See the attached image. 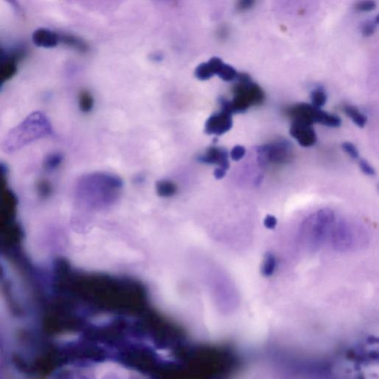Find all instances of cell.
<instances>
[{
  "mask_svg": "<svg viewBox=\"0 0 379 379\" xmlns=\"http://www.w3.org/2000/svg\"><path fill=\"white\" fill-rule=\"evenodd\" d=\"M52 133V127L46 116L41 112L29 115L20 125L11 130L6 136L3 147L13 151Z\"/></svg>",
  "mask_w": 379,
  "mask_h": 379,
  "instance_id": "1",
  "label": "cell"
},
{
  "mask_svg": "<svg viewBox=\"0 0 379 379\" xmlns=\"http://www.w3.org/2000/svg\"><path fill=\"white\" fill-rule=\"evenodd\" d=\"M265 98L263 90L250 79L237 82L233 88V99L221 98L219 103L221 110L230 114L239 113L246 112L252 106H259L263 103Z\"/></svg>",
  "mask_w": 379,
  "mask_h": 379,
  "instance_id": "2",
  "label": "cell"
},
{
  "mask_svg": "<svg viewBox=\"0 0 379 379\" xmlns=\"http://www.w3.org/2000/svg\"><path fill=\"white\" fill-rule=\"evenodd\" d=\"M335 216L331 210L324 209L308 217L303 225V237L312 247H318L324 241L331 228Z\"/></svg>",
  "mask_w": 379,
  "mask_h": 379,
  "instance_id": "3",
  "label": "cell"
},
{
  "mask_svg": "<svg viewBox=\"0 0 379 379\" xmlns=\"http://www.w3.org/2000/svg\"><path fill=\"white\" fill-rule=\"evenodd\" d=\"M258 162L261 165L285 164L293 158V146L287 140L273 142L257 148Z\"/></svg>",
  "mask_w": 379,
  "mask_h": 379,
  "instance_id": "4",
  "label": "cell"
},
{
  "mask_svg": "<svg viewBox=\"0 0 379 379\" xmlns=\"http://www.w3.org/2000/svg\"><path fill=\"white\" fill-rule=\"evenodd\" d=\"M322 113L323 111L308 103H298L287 110V114L291 117L293 123L310 125L319 123Z\"/></svg>",
  "mask_w": 379,
  "mask_h": 379,
  "instance_id": "5",
  "label": "cell"
},
{
  "mask_svg": "<svg viewBox=\"0 0 379 379\" xmlns=\"http://www.w3.org/2000/svg\"><path fill=\"white\" fill-rule=\"evenodd\" d=\"M232 115L221 110L213 114L205 123V132L209 135L220 136L226 134L232 128Z\"/></svg>",
  "mask_w": 379,
  "mask_h": 379,
  "instance_id": "6",
  "label": "cell"
},
{
  "mask_svg": "<svg viewBox=\"0 0 379 379\" xmlns=\"http://www.w3.org/2000/svg\"><path fill=\"white\" fill-rule=\"evenodd\" d=\"M290 134L298 141L301 146L305 148L315 146L317 142V136L312 125L292 123Z\"/></svg>",
  "mask_w": 379,
  "mask_h": 379,
  "instance_id": "7",
  "label": "cell"
},
{
  "mask_svg": "<svg viewBox=\"0 0 379 379\" xmlns=\"http://www.w3.org/2000/svg\"><path fill=\"white\" fill-rule=\"evenodd\" d=\"M199 160L206 164L218 165L219 167L225 170L226 172L230 167L228 153L225 149L210 148L205 154L200 156Z\"/></svg>",
  "mask_w": 379,
  "mask_h": 379,
  "instance_id": "8",
  "label": "cell"
},
{
  "mask_svg": "<svg viewBox=\"0 0 379 379\" xmlns=\"http://www.w3.org/2000/svg\"><path fill=\"white\" fill-rule=\"evenodd\" d=\"M32 39L36 46L43 48H54L60 41V37L57 34L46 29L35 31Z\"/></svg>",
  "mask_w": 379,
  "mask_h": 379,
  "instance_id": "9",
  "label": "cell"
},
{
  "mask_svg": "<svg viewBox=\"0 0 379 379\" xmlns=\"http://www.w3.org/2000/svg\"><path fill=\"white\" fill-rule=\"evenodd\" d=\"M277 260L275 255L268 252L266 254L263 266L261 268V274L266 277H270L273 275L277 269Z\"/></svg>",
  "mask_w": 379,
  "mask_h": 379,
  "instance_id": "10",
  "label": "cell"
},
{
  "mask_svg": "<svg viewBox=\"0 0 379 379\" xmlns=\"http://www.w3.org/2000/svg\"><path fill=\"white\" fill-rule=\"evenodd\" d=\"M345 113L357 126L363 128L367 123V116L361 113L357 108L347 106L344 109Z\"/></svg>",
  "mask_w": 379,
  "mask_h": 379,
  "instance_id": "11",
  "label": "cell"
},
{
  "mask_svg": "<svg viewBox=\"0 0 379 379\" xmlns=\"http://www.w3.org/2000/svg\"><path fill=\"white\" fill-rule=\"evenodd\" d=\"M216 75L226 82H231L237 80L238 72L231 65L223 63Z\"/></svg>",
  "mask_w": 379,
  "mask_h": 379,
  "instance_id": "12",
  "label": "cell"
},
{
  "mask_svg": "<svg viewBox=\"0 0 379 379\" xmlns=\"http://www.w3.org/2000/svg\"><path fill=\"white\" fill-rule=\"evenodd\" d=\"M95 379H130L126 373L120 369L106 368V371H101L95 375Z\"/></svg>",
  "mask_w": 379,
  "mask_h": 379,
  "instance_id": "13",
  "label": "cell"
},
{
  "mask_svg": "<svg viewBox=\"0 0 379 379\" xmlns=\"http://www.w3.org/2000/svg\"><path fill=\"white\" fill-rule=\"evenodd\" d=\"M310 98L312 106L319 109L324 106L326 102V95L321 88L313 90L310 94Z\"/></svg>",
  "mask_w": 379,
  "mask_h": 379,
  "instance_id": "14",
  "label": "cell"
},
{
  "mask_svg": "<svg viewBox=\"0 0 379 379\" xmlns=\"http://www.w3.org/2000/svg\"><path fill=\"white\" fill-rule=\"evenodd\" d=\"M214 75L210 64L204 62L199 65L195 71V76L200 81H207Z\"/></svg>",
  "mask_w": 379,
  "mask_h": 379,
  "instance_id": "15",
  "label": "cell"
},
{
  "mask_svg": "<svg viewBox=\"0 0 379 379\" xmlns=\"http://www.w3.org/2000/svg\"><path fill=\"white\" fill-rule=\"evenodd\" d=\"M176 191V186L171 181H162L158 183V191L162 197H171Z\"/></svg>",
  "mask_w": 379,
  "mask_h": 379,
  "instance_id": "16",
  "label": "cell"
},
{
  "mask_svg": "<svg viewBox=\"0 0 379 379\" xmlns=\"http://www.w3.org/2000/svg\"><path fill=\"white\" fill-rule=\"evenodd\" d=\"M93 97L88 92L83 91L80 96V107L83 112H89L93 109Z\"/></svg>",
  "mask_w": 379,
  "mask_h": 379,
  "instance_id": "17",
  "label": "cell"
},
{
  "mask_svg": "<svg viewBox=\"0 0 379 379\" xmlns=\"http://www.w3.org/2000/svg\"><path fill=\"white\" fill-rule=\"evenodd\" d=\"M62 41L64 43L81 51H85L88 49L87 45L84 42L73 36H64L62 37Z\"/></svg>",
  "mask_w": 379,
  "mask_h": 379,
  "instance_id": "18",
  "label": "cell"
},
{
  "mask_svg": "<svg viewBox=\"0 0 379 379\" xmlns=\"http://www.w3.org/2000/svg\"><path fill=\"white\" fill-rule=\"evenodd\" d=\"M378 23V16L375 18V20L366 22L363 25L362 34L366 36H369L372 35L376 29V26Z\"/></svg>",
  "mask_w": 379,
  "mask_h": 379,
  "instance_id": "19",
  "label": "cell"
},
{
  "mask_svg": "<svg viewBox=\"0 0 379 379\" xmlns=\"http://www.w3.org/2000/svg\"><path fill=\"white\" fill-rule=\"evenodd\" d=\"M342 146L343 150L350 156L351 158L355 160L358 159L359 153L354 144L350 142H345L343 144Z\"/></svg>",
  "mask_w": 379,
  "mask_h": 379,
  "instance_id": "20",
  "label": "cell"
},
{
  "mask_svg": "<svg viewBox=\"0 0 379 379\" xmlns=\"http://www.w3.org/2000/svg\"><path fill=\"white\" fill-rule=\"evenodd\" d=\"M245 153L246 150L243 146H235L230 152L231 159L234 161H239L244 158Z\"/></svg>",
  "mask_w": 379,
  "mask_h": 379,
  "instance_id": "21",
  "label": "cell"
},
{
  "mask_svg": "<svg viewBox=\"0 0 379 379\" xmlns=\"http://www.w3.org/2000/svg\"><path fill=\"white\" fill-rule=\"evenodd\" d=\"M360 168L364 174L368 176L375 175V169L369 164L368 162L361 160L359 163Z\"/></svg>",
  "mask_w": 379,
  "mask_h": 379,
  "instance_id": "22",
  "label": "cell"
},
{
  "mask_svg": "<svg viewBox=\"0 0 379 379\" xmlns=\"http://www.w3.org/2000/svg\"><path fill=\"white\" fill-rule=\"evenodd\" d=\"M356 8L359 11H369L375 9L376 8V3L374 1H362L359 2Z\"/></svg>",
  "mask_w": 379,
  "mask_h": 379,
  "instance_id": "23",
  "label": "cell"
},
{
  "mask_svg": "<svg viewBox=\"0 0 379 379\" xmlns=\"http://www.w3.org/2000/svg\"><path fill=\"white\" fill-rule=\"evenodd\" d=\"M264 225L268 229L273 230L277 227V219L274 216L268 215L264 220Z\"/></svg>",
  "mask_w": 379,
  "mask_h": 379,
  "instance_id": "24",
  "label": "cell"
},
{
  "mask_svg": "<svg viewBox=\"0 0 379 379\" xmlns=\"http://www.w3.org/2000/svg\"><path fill=\"white\" fill-rule=\"evenodd\" d=\"M254 4V1L251 0H245V1H242L239 4L238 8L240 11L247 10L253 7Z\"/></svg>",
  "mask_w": 379,
  "mask_h": 379,
  "instance_id": "25",
  "label": "cell"
},
{
  "mask_svg": "<svg viewBox=\"0 0 379 379\" xmlns=\"http://www.w3.org/2000/svg\"><path fill=\"white\" fill-rule=\"evenodd\" d=\"M226 175V171L225 170L218 167L215 170L214 177L216 179H221L224 178Z\"/></svg>",
  "mask_w": 379,
  "mask_h": 379,
  "instance_id": "26",
  "label": "cell"
}]
</instances>
